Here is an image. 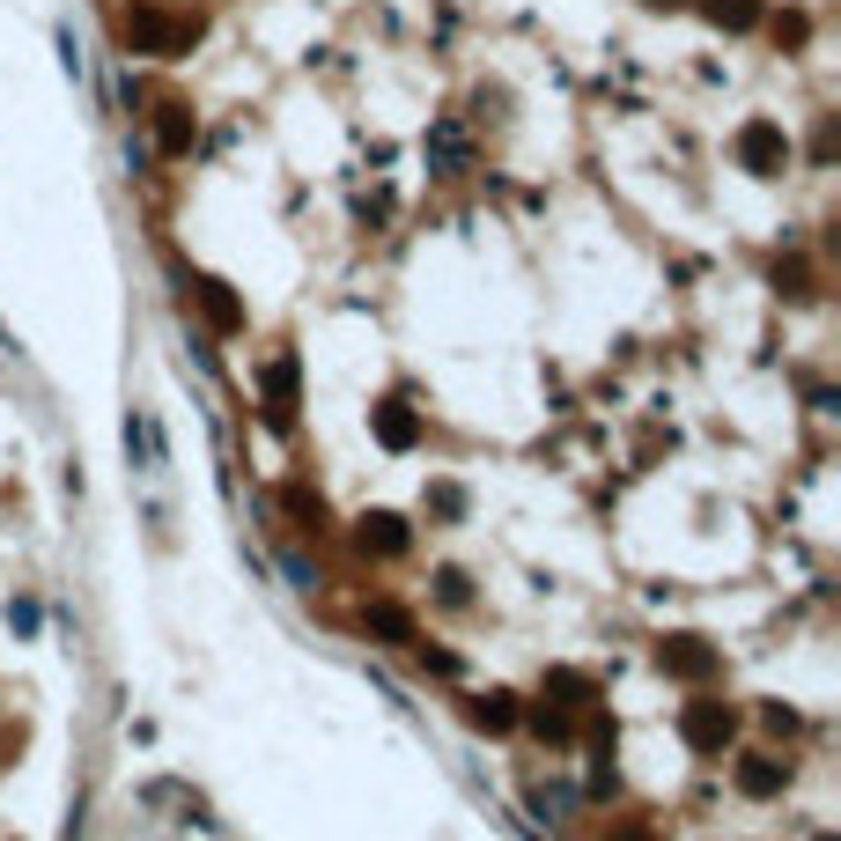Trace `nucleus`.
Instances as JSON below:
<instances>
[{"label":"nucleus","mask_w":841,"mask_h":841,"mask_svg":"<svg viewBox=\"0 0 841 841\" xmlns=\"http://www.w3.org/2000/svg\"><path fill=\"white\" fill-rule=\"evenodd\" d=\"M119 37H125V52H149V59H185L199 45V15H171V8L141 0V8L119 15Z\"/></svg>","instance_id":"1"},{"label":"nucleus","mask_w":841,"mask_h":841,"mask_svg":"<svg viewBox=\"0 0 841 841\" xmlns=\"http://www.w3.org/2000/svg\"><path fill=\"white\" fill-rule=\"evenodd\" d=\"M679 739H687L693 753H709V761H717L723 745L739 739V709H731V701H717V693H693L687 709H679Z\"/></svg>","instance_id":"2"},{"label":"nucleus","mask_w":841,"mask_h":841,"mask_svg":"<svg viewBox=\"0 0 841 841\" xmlns=\"http://www.w3.org/2000/svg\"><path fill=\"white\" fill-rule=\"evenodd\" d=\"M657 671L679 679V687H709L723 671V649L701 643V635H665V643H657Z\"/></svg>","instance_id":"3"},{"label":"nucleus","mask_w":841,"mask_h":841,"mask_svg":"<svg viewBox=\"0 0 841 841\" xmlns=\"http://www.w3.org/2000/svg\"><path fill=\"white\" fill-rule=\"evenodd\" d=\"M739 171L783 177V171H790V133H783L775 119H745L739 125Z\"/></svg>","instance_id":"4"},{"label":"nucleus","mask_w":841,"mask_h":841,"mask_svg":"<svg viewBox=\"0 0 841 841\" xmlns=\"http://www.w3.org/2000/svg\"><path fill=\"white\" fill-rule=\"evenodd\" d=\"M259 398H266V428H296L303 384H296V362H288V354H281V362H266V376H259Z\"/></svg>","instance_id":"5"},{"label":"nucleus","mask_w":841,"mask_h":841,"mask_svg":"<svg viewBox=\"0 0 841 841\" xmlns=\"http://www.w3.org/2000/svg\"><path fill=\"white\" fill-rule=\"evenodd\" d=\"M370 428H376V444H384V450H414L420 444V414L406 406V398H376Z\"/></svg>","instance_id":"6"},{"label":"nucleus","mask_w":841,"mask_h":841,"mask_svg":"<svg viewBox=\"0 0 841 841\" xmlns=\"http://www.w3.org/2000/svg\"><path fill=\"white\" fill-rule=\"evenodd\" d=\"M354 546H362V554H376V561H398V554L414 546V532H406L392 510H370V517L354 524Z\"/></svg>","instance_id":"7"},{"label":"nucleus","mask_w":841,"mask_h":841,"mask_svg":"<svg viewBox=\"0 0 841 841\" xmlns=\"http://www.w3.org/2000/svg\"><path fill=\"white\" fill-rule=\"evenodd\" d=\"M517 717H524V701H517V693H502V687H488V693H472V701H466V723H472V731H488V739L517 731Z\"/></svg>","instance_id":"8"},{"label":"nucleus","mask_w":841,"mask_h":841,"mask_svg":"<svg viewBox=\"0 0 841 841\" xmlns=\"http://www.w3.org/2000/svg\"><path fill=\"white\" fill-rule=\"evenodd\" d=\"M193 303H199V318L215 325V332H244V303H237L229 281H193Z\"/></svg>","instance_id":"9"},{"label":"nucleus","mask_w":841,"mask_h":841,"mask_svg":"<svg viewBox=\"0 0 841 841\" xmlns=\"http://www.w3.org/2000/svg\"><path fill=\"white\" fill-rule=\"evenodd\" d=\"M155 149L163 155H193V103H177V97L155 103Z\"/></svg>","instance_id":"10"},{"label":"nucleus","mask_w":841,"mask_h":841,"mask_svg":"<svg viewBox=\"0 0 841 841\" xmlns=\"http://www.w3.org/2000/svg\"><path fill=\"white\" fill-rule=\"evenodd\" d=\"M783 783H790V761H775V753H745L739 761V790L745 797H783Z\"/></svg>","instance_id":"11"},{"label":"nucleus","mask_w":841,"mask_h":841,"mask_svg":"<svg viewBox=\"0 0 841 841\" xmlns=\"http://www.w3.org/2000/svg\"><path fill=\"white\" fill-rule=\"evenodd\" d=\"M539 701H554V709H591V701H598V679H591V671L554 665V671H546V693H539Z\"/></svg>","instance_id":"12"},{"label":"nucleus","mask_w":841,"mask_h":841,"mask_svg":"<svg viewBox=\"0 0 841 841\" xmlns=\"http://www.w3.org/2000/svg\"><path fill=\"white\" fill-rule=\"evenodd\" d=\"M362 627H370V635H384V643H414V613H406V605H392V598H376V605H362Z\"/></svg>","instance_id":"13"},{"label":"nucleus","mask_w":841,"mask_h":841,"mask_svg":"<svg viewBox=\"0 0 841 841\" xmlns=\"http://www.w3.org/2000/svg\"><path fill=\"white\" fill-rule=\"evenodd\" d=\"M517 723H532V739L539 745H569L576 739V723H569V709H554V701H532Z\"/></svg>","instance_id":"14"},{"label":"nucleus","mask_w":841,"mask_h":841,"mask_svg":"<svg viewBox=\"0 0 841 841\" xmlns=\"http://www.w3.org/2000/svg\"><path fill=\"white\" fill-rule=\"evenodd\" d=\"M281 510L296 517V532H325V495H318V488L288 480V488H281Z\"/></svg>","instance_id":"15"},{"label":"nucleus","mask_w":841,"mask_h":841,"mask_svg":"<svg viewBox=\"0 0 841 841\" xmlns=\"http://www.w3.org/2000/svg\"><path fill=\"white\" fill-rule=\"evenodd\" d=\"M701 15L717 30H753L761 23V0H701Z\"/></svg>","instance_id":"16"},{"label":"nucleus","mask_w":841,"mask_h":841,"mask_svg":"<svg viewBox=\"0 0 841 841\" xmlns=\"http://www.w3.org/2000/svg\"><path fill=\"white\" fill-rule=\"evenodd\" d=\"M125 450H133L141 466H155V428H149V420H141V414L125 420Z\"/></svg>","instance_id":"17"},{"label":"nucleus","mask_w":841,"mask_h":841,"mask_svg":"<svg viewBox=\"0 0 841 841\" xmlns=\"http://www.w3.org/2000/svg\"><path fill=\"white\" fill-rule=\"evenodd\" d=\"M775 288H783L790 303H805V296H812V273H805V266L790 259V266H775Z\"/></svg>","instance_id":"18"},{"label":"nucleus","mask_w":841,"mask_h":841,"mask_svg":"<svg viewBox=\"0 0 841 841\" xmlns=\"http://www.w3.org/2000/svg\"><path fill=\"white\" fill-rule=\"evenodd\" d=\"M428 510H436V517H466V488H428Z\"/></svg>","instance_id":"19"},{"label":"nucleus","mask_w":841,"mask_h":841,"mask_svg":"<svg viewBox=\"0 0 841 841\" xmlns=\"http://www.w3.org/2000/svg\"><path fill=\"white\" fill-rule=\"evenodd\" d=\"M37 598H15V605H8V627H15V635H37Z\"/></svg>","instance_id":"20"},{"label":"nucleus","mask_w":841,"mask_h":841,"mask_svg":"<svg viewBox=\"0 0 841 841\" xmlns=\"http://www.w3.org/2000/svg\"><path fill=\"white\" fill-rule=\"evenodd\" d=\"M436 598H444V605H466V598H472V583H466L458 569H444V576H436Z\"/></svg>","instance_id":"21"},{"label":"nucleus","mask_w":841,"mask_h":841,"mask_svg":"<svg viewBox=\"0 0 841 841\" xmlns=\"http://www.w3.org/2000/svg\"><path fill=\"white\" fill-rule=\"evenodd\" d=\"M420 671H436V679H458V671H466V665H458L450 649H420Z\"/></svg>","instance_id":"22"},{"label":"nucleus","mask_w":841,"mask_h":841,"mask_svg":"<svg viewBox=\"0 0 841 841\" xmlns=\"http://www.w3.org/2000/svg\"><path fill=\"white\" fill-rule=\"evenodd\" d=\"M761 723H767V731H783V739H790V731H797V709H783V701H767V709H761Z\"/></svg>","instance_id":"23"},{"label":"nucleus","mask_w":841,"mask_h":841,"mask_svg":"<svg viewBox=\"0 0 841 841\" xmlns=\"http://www.w3.org/2000/svg\"><path fill=\"white\" fill-rule=\"evenodd\" d=\"M281 576H288V583H296V591H310V583H318V569H310V561H303V554H288V561H281Z\"/></svg>","instance_id":"24"},{"label":"nucleus","mask_w":841,"mask_h":841,"mask_svg":"<svg viewBox=\"0 0 841 841\" xmlns=\"http://www.w3.org/2000/svg\"><path fill=\"white\" fill-rule=\"evenodd\" d=\"M59 67L81 81V45H75V30H59Z\"/></svg>","instance_id":"25"},{"label":"nucleus","mask_w":841,"mask_h":841,"mask_svg":"<svg viewBox=\"0 0 841 841\" xmlns=\"http://www.w3.org/2000/svg\"><path fill=\"white\" fill-rule=\"evenodd\" d=\"M775 37H783V45H805V37H812V23H805V15H783V23H775Z\"/></svg>","instance_id":"26"},{"label":"nucleus","mask_w":841,"mask_h":841,"mask_svg":"<svg viewBox=\"0 0 841 841\" xmlns=\"http://www.w3.org/2000/svg\"><path fill=\"white\" fill-rule=\"evenodd\" d=\"M613 790H620V775L605 767V753H598V767H591V797H613Z\"/></svg>","instance_id":"27"},{"label":"nucleus","mask_w":841,"mask_h":841,"mask_svg":"<svg viewBox=\"0 0 841 841\" xmlns=\"http://www.w3.org/2000/svg\"><path fill=\"white\" fill-rule=\"evenodd\" d=\"M620 841H649V827H620Z\"/></svg>","instance_id":"28"},{"label":"nucleus","mask_w":841,"mask_h":841,"mask_svg":"<svg viewBox=\"0 0 841 841\" xmlns=\"http://www.w3.org/2000/svg\"><path fill=\"white\" fill-rule=\"evenodd\" d=\"M643 8H679V0H643Z\"/></svg>","instance_id":"29"}]
</instances>
